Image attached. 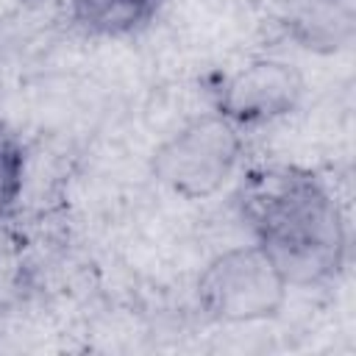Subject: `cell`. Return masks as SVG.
<instances>
[{
  "instance_id": "6da1fadb",
  "label": "cell",
  "mask_w": 356,
  "mask_h": 356,
  "mask_svg": "<svg viewBox=\"0 0 356 356\" xmlns=\"http://www.w3.org/2000/svg\"><path fill=\"white\" fill-rule=\"evenodd\" d=\"M236 211L289 286H323L345 270L348 225L314 170L270 164L248 172L236 192Z\"/></svg>"
},
{
  "instance_id": "52a82bcc",
  "label": "cell",
  "mask_w": 356,
  "mask_h": 356,
  "mask_svg": "<svg viewBox=\"0 0 356 356\" xmlns=\"http://www.w3.org/2000/svg\"><path fill=\"white\" fill-rule=\"evenodd\" d=\"M28 156L22 139L0 122V220L17 206L25 186Z\"/></svg>"
},
{
  "instance_id": "3957f363",
  "label": "cell",
  "mask_w": 356,
  "mask_h": 356,
  "mask_svg": "<svg viewBox=\"0 0 356 356\" xmlns=\"http://www.w3.org/2000/svg\"><path fill=\"white\" fill-rule=\"evenodd\" d=\"M242 150V128L217 111H206L156 147L150 170L172 195L184 200H206L234 175Z\"/></svg>"
},
{
  "instance_id": "8992f818",
  "label": "cell",
  "mask_w": 356,
  "mask_h": 356,
  "mask_svg": "<svg viewBox=\"0 0 356 356\" xmlns=\"http://www.w3.org/2000/svg\"><path fill=\"white\" fill-rule=\"evenodd\" d=\"M164 0H70V19L86 36H136L159 17Z\"/></svg>"
},
{
  "instance_id": "7a4b0ae2",
  "label": "cell",
  "mask_w": 356,
  "mask_h": 356,
  "mask_svg": "<svg viewBox=\"0 0 356 356\" xmlns=\"http://www.w3.org/2000/svg\"><path fill=\"white\" fill-rule=\"evenodd\" d=\"M286 295V278L256 242L217 253L195 284L203 317L222 325L273 320L284 309Z\"/></svg>"
},
{
  "instance_id": "5b68a950",
  "label": "cell",
  "mask_w": 356,
  "mask_h": 356,
  "mask_svg": "<svg viewBox=\"0 0 356 356\" xmlns=\"http://www.w3.org/2000/svg\"><path fill=\"white\" fill-rule=\"evenodd\" d=\"M281 25L298 47L334 56L353 42L356 0H281Z\"/></svg>"
},
{
  "instance_id": "277c9868",
  "label": "cell",
  "mask_w": 356,
  "mask_h": 356,
  "mask_svg": "<svg viewBox=\"0 0 356 356\" xmlns=\"http://www.w3.org/2000/svg\"><path fill=\"white\" fill-rule=\"evenodd\" d=\"M303 95L300 70L281 58H256L234 72L214 75L209 86L211 108L242 131L289 117Z\"/></svg>"
}]
</instances>
